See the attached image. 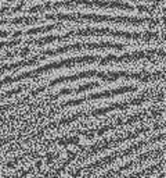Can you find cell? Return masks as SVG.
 I'll list each match as a JSON object with an SVG mask.
<instances>
[]
</instances>
